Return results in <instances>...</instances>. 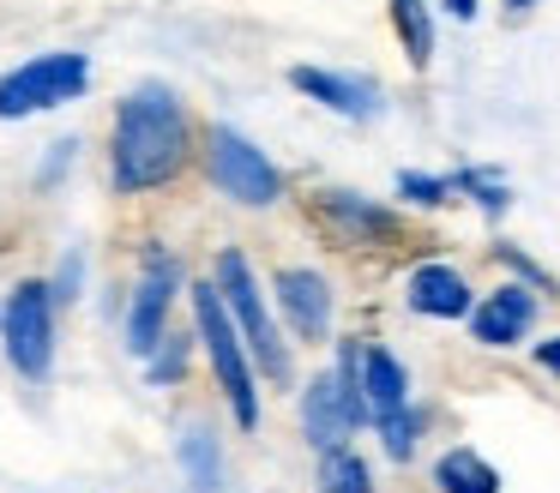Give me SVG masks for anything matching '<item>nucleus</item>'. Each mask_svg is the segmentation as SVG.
<instances>
[{
    "instance_id": "nucleus-10",
    "label": "nucleus",
    "mask_w": 560,
    "mask_h": 493,
    "mask_svg": "<svg viewBox=\"0 0 560 493\" xmlns=\"http://www.w3.org/2000/svg\"><path fill=\"white\" fill-rule=\"evenodd\" d=\"M182 289H187L182 259H175L170 247H145L133 301H127V349H133L139 361L170 337V313H175V295H182Z\"/></svg>"
},
{
    "instance_id": "nucleus-19",
    "label": "nucleus",
    "mask_w": 560,
    "mask_h": 493,
    "mask_svg": "<svg viewBox=\"0 0 560 493\" xmlns=\"http://www.w3.org/2000/svg\"><path fill=\"white\" fill-rule=\"evenodd\" d=\"M314 493H374V469L355 445H338V451H319L314 463Z\"/></svg>"
},
{
    "instance_id": "nucleus-3",
    "label": "nucleus",
    "mask_w": 560,
    "mask_h": 493,
    "mask_svg": "<svg viewBox=\"0 0 560 493\" xmlns=\"http://www.w3.org/2000/svg\"><path fill=\"white\" fill-rule=\"evenodd\" d=\"M187 301H194V337H199V349H206L211 379H218L235 427L254 433L259 427V367H254V355H247L242 331H235V313L223 307V289L211 283V277H199V283H187Z\"/></svg>"
},
{
    "instance_id": "nucleus-26",
    "label": "nucleus",
    "mask_w": 560,
    "mask_h": 493,
    "mask_svg": "<svg viewBox=\"0 0 560 493\" xmlns=\"http://www.w3.org/2000/svg\"><path fill=\"white\" fill-rule=\"evenodd\" d=\"M536 367H542V373H555V379H560V331L536 343Z\"/></svg>"
},
{
    "instance_id": "nucleus-14",
    "label": "nucleus",
    "mask_w": 560,
    "mask_h": 493,
    "mask_svg": "<svg viewBox=\"0 0 560 493\" xmlns=\"http://www.w3.org/2000/svg\"><path fill=\"white\" fill-rule=\"evenodd\" d=\"M290 84L307 96V103H319L326 115H338V120H380L386 115V91H380L368 72H338V67H314V60H302V67H290Z\"/></svg>"
},
{
    "instance_id": "nucleus-4",
    "label": "nucleus",
    "mask_w": 560,
    "mask_h": 493,
    "mask_svg": "<svg viewBox=\"0 0 560 493\" xmlns=\"http://www.w3.org/2000/svg\"><path fill=\"white\" fill-rule=\"evenodd\" d=\"M307 216L326 228V240H338V247H350V253H398L416 240L410 216H404L398 204L368 199V192H355V187H314L307 192Z\"/></svg>"
},
{
    "instance_id": "nucleus-1",
    "label": "nucleus",
    "mask_w": 560,
    "mask_h": 493,
    "mask_svg": "<svg viewBox=\"0 0 560 493\" xmlns=\"http://www.w3.org/2000/svg\"><path fill=\"white\" fill-rule=\"evenodd\" d=\"M199 132L206 127L182 103V91H170V84H133L115 103V120H109V187L121 199L175 187L199 151Z\"/></svg>"
},
{
    "instance_id": "nucleus-6",
    "label": "nucleus",
    "mask_w": 560,
    "mask_h": 493,
    "mask_svg": "<svg viewBox=\"0 0 560 493\" xmlns=\"http://www.w3.org/2000/svg\"><path fill=\"white\" fill-rule=\"evenodd\" d=\"M91 91V55L85 48H49V55L19 60L13 72H0V120H31L67 108Z\"/></svg>"
},
{
    "instance_id": "nucleus-11",
    "label": "nucleus",
    "mask_w": 560,
    "mask_h": 493,
    "mask_svg": "<svg viewBox=\"0 0 560 493\" xmlns=\"http://www.w3.org/2000/svg\"><path fill=\"white\" fill-rule=\"evenodd\" d=\"M271 301H278V319L295 343H338V301L319 265H283L271 277Z\"/></svg>"
},
{
    "instance_id": "nucleus-16",
    "label": "nucleus",
    "mask_w": 560,
    "mask_h": 493,
    "mask_svg": "<svg viewBox=\"0 0 560 493\" xmlns=\"http://www.w3.org/2000/svg\"><path fill=\"white\" fill-rule=\"evenodd\" d=\"M386 19H392V36H398L404 60H410L416 72L434 67V48H440V36H434V0H386Z\"/></svg>"
},
{
    "instance_id": "nucleus-20",
    "label": "nucleus",
    "mask_w": 560,
    "mask_h": 493,
    "mask_svg": "<svg viewBox=\"0 0 560 493\" xmlns=\"http://www.w3.org/2000/svg\"><path fill=\"white\" fill-rule=\"evenodd\" d=\"M422 433H428V415L416 403L398 409V415H386V421H374V439H380V451H386V463H410Z\"/></svg>"
},
{
    "instance_id": "nucleus-27",
    "label": "nucleus",
    "mask_w": 560,
    "mask_h": 493,
    "mask_svg": "<svg viewBox=\"0 0 560 493\" xmlns=\"http://www.w3.org/2000/svg\"><path fill=\"white\" fill-rule=\"evenodd\" d=\"M500 7H506V19H530V12L542 7V0H500Z\"/></svg>"
},
{
    "instance_id": "nucleus-12",
    "label": "nucleus",
    "mask_w": 560,
    "mask_h": 493,
    "mask_svg": "<svg viewBox=\"0 0 560 493\" xmlns=\"http://www.w3.org/2000/svg\"><path fill=\"white\" fill-rule=\"evenodd\" d=\"M536 319H542V295H536L530 283H518V277H506V283H494L488 295H476L470 307V337L482 349H518L524 337L536 331Z\"/></svg>"
},
{
    "instance_id": "nucleus-7",
    "label": "nucleus",
    "mask_w": 560,
    "mask_h": 493,
    "mask_svg": "<svg viewBox=\"0 0 560 493\" xmlns=\"http://www.w3.org/2000/svg\"><path fill=\"white\" fill-rule=\"evenodd\" d=\"M55 289L43 283V277H25V283H13V295L0 301V349H7V361H13L19 379H49L55 367Z\"/></svg>"
},
{
    "instance_id": "nucleus-21",
    "label": "nucleus",
    "mask_w": 560,
    "mask_h": 493,
    "mask_svg": "<svg viewBox=\"0 0 560 493\" xmlns=\"http://www.w3.org/2000/svg\"><path fill=\"white\" fill-rule=\"evenodd\" d=\"M398 204H410V211H446V204H458V192H452V175H428V168H398Z\"/></svg>"
},
{
    "instance_id": "nucleus-15",
    "label": "nucleus",
    "mask_w": 560,
    "mask_h": 493,
    "mask_svg": "<svg viewBox=\"0 0 560 493\" xmlns=\"http://www.w3.org/2000/svg\"><path fill=\"white\" fill-rule=\"evenodd\" d=\"M428 481H434V493H500V469L488 463L476 445H452V451H440L434 469H428Z\"/></svg>"
},
{
    "instance_id": "nucleus-18",
    "label": "nucleus",
    "mask_w": 560,
    "mask_h": 493,
    "mask_svg": "<svg viewBox=\"0 0 560 493\" xmlns=\"http://www.w3.org/2000/svg\"><path fill=\"white\" fill-rule=\"evenodd\" d=\"M175 457H182L194 493H223V445L211 427H187L182 439H175Z\"/></svg>"
},
{
    "instance_id": "nucleus-9",
    "label": "nucleus",
    "mask_w": 560,
    "mask_h": 493,
    "mask_svg": "<svg viewBox=\"0 0 560 493\" xmlns=\"http://www.w3.org/2000/svg\"><path fill=\"white\" fill-rule=\"evenodd\" d=\"M338 367L350 373L355 397H362L368 427L410 409V367L398 361V349L374 343V337H338Z\"/></svg>"
},
{
    "instance_id": "nucleus-2",
    "label": "nucleus",
    "mask_w": 560,
    "mask_h": 493,
    "mask_svg": "<svg viewBox=\"0 0 560 493\" xmlns=\"http://www.w3.org/2000/svg\"><path fill=\"white\" fill-rule=\"evenodd\" d=\"M211 283L223 289V307L235 313V331H242L259 379H266L271 391H290L295 385V349H290V337H283V325L271 319V301H266V283H259L254 259H247L242 247H223L218 265H211Z\"/></svg>"
},
{
    "instance_id": "nucleus-17",
    "label": "nucleus",
    "mask_w": 560,
    "mask_h": 493,
    "mask_svg": "<svg viewBox=\"0 0 560 493\" xmlns=\"http://www.w3.org/2000/svg\"><path fill=\"white\" fill-rule=\"evenodd\" d=\"M452 192H458L464 204H476V211H482L488 223H500V216L512 211V180L500 175V168H488V163H464V168H452Z\"/></svg>"
},
{
    "instance_id": "nucleus-24",
    "label": "nucleus",
    "mask_w": 560,
    "mask_h": 493,
    "mask_svg": "<svg viewBox=\"0 0 560 493\" xmlns=\"http://www.w3.org/2000/svg\"><path fill=\"white\" fill-rule=\"evenodd\" d=\"M79 271H85V265H79V253L73 259H61V271H55V301H79Z\"/></svg>"
},
{
    "instance_id": "nucleus-23",
    "label": "nucleus",
    "mask_w": 560,
    "mask_h": 493,
    "mask_svg": "<svg viewBox=\"0 0 560 493\" xmlns=\"http://www.w3.org/2000/svg\"><path fill=\"white\" fill-rule=\"evenodd\" d=\"M488 253H494V265H500L506 277H518V283H530L536 295H555V277H548V271H542V265H536L524 247H512V240H494Z\"/></svg>"
},
{
    "instance_id": "nucleus-13",
    "label": "nucleus",
    "mask_w": 560,
    "mask_h": 493,
    "mask_svg": "<svg viewBox=\"0 0 560 493\" xmlns=\"http://www.w3.org/2000/svg\"><path fill=\"white\" fill-rule=\"evenodd\" d=\"M404 307H410L416 319L458 325V319H470V307H476V283H470V271L452 265V259H416L410 271H404Z\"/></svg>"
},
{
    "instance_id": "nucleus-8",
    "label": "nucleus",
    "mask_w": 560,
    "mask_h": 493,
    "mask_svg": "<svg viewBox=\"0 0 560 493\" xmlns=\"http://www.w3.org/2000/svg\"><path fill=\"white\" fill-rule=\"evenodd\" d=\"M295 415H302V439L314 445V457H319V451H338V445H350L355 433L368 427L362 397H355L350 373H343L338 361H331V367H319L314 379L302 385V403H295Z\"/></svg>"
},
{
    "instance_id": "nucleus-22",
    "label": "nucleus",
    "mask_w": 560,
    "mask_h": 493,
    "mask_svg": "<svg viewBox=\"0 0 560 493\" xmlns=\"http://www.w3.org/2000/svg\"><path fill=\"white\" fill-rule=\"evenodd\" d=\"M194 343H199V337L170 331V337H163V343L145 355V379H151V385H182V379H187V355H194Z\"/></svg>"
},
{
    "instance_id": "nucleus-5",
    "label": "nucleus",
    "mask_w": 560,
    "mask_h": 493,
    "mask_svg": "<svg viewBox=\"0 0 560 493\" xmlns=\"http://www.w3.org/2000/svg\"><path fill=\"white\" fill-rule=\"evenodd\" d=\"M199 156H206L211 187H218L230 204H242V211H271V204L283 199V168L271 163L247 132L211 120V127L199 132Z\"/></svg>"
},
{
    "instance_id": "nucleus-25",
    "label": "nucleus",
    "mask_w": 560,
    "mask_h": 493,
    "mask_svg": "<svg viewBox=\"0 0 560 493\" xmlns=\"http://www.w3.org/2000/svg\"><path fill=\"white\" fill-rule=\"evenodd\" d=\"M434 12H440V19H452V24H476L482 0H434Z\"/></svg>"
}]
</instances>
